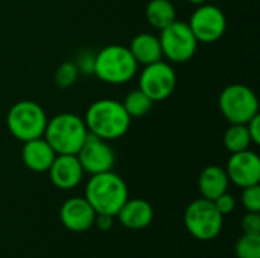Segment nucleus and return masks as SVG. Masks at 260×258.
Returning <instances> with one entry per match:
<instances>
[{"label": "nucleus", "mask_w": 260, "mask_h": 258, "mask_svg": "<svg viewBox=\"0 0 260 258\" xmlns=\"http://www.w3.org/2000/svg\"><path fill=\"white\" fill-rule=\"evenodd\" d=\"M9 132L20 141H29L43 137L47 117L41 105L32 100L14 103L6 117Z\"/></svg>", "instance_id": "obj_5"}, {"label": "nucleus", "mask_w": 260, "mask_h": 258, "mask_svg": "<svg viewBox=\"0 0 260 258\" xmlns=\"http://www.w3.org/2000/svg\"><path fill=\"white\" fill-rule=\"evenodd\" d=\"M78 75H79V68L75 62H62L56 71H55V84L58 88H69L72 87L76 79H78Z\"/></svg>", "instance_id": "obj_23"}, {"label": "nucleus", "mask_w": 260, "mask_h": 258, "mask_svg": "<svg viewBox=\"0 0 260 258\" xmlns=\"http://www.w3.org/2000/svg\"><path fill=\"white\" fill-rule=\"evenodd\" d=\"M139 64L129 49L120 44H111L98 52L93 58V73L107 84H125L137 73Z\"/></svg>", "instance_id": "obj_4"}, {"label": "nucleus", "mask_w": 260, "mask_h": 258, "mask_svg": "<svg viewBox=\"0 0 260 258\" xmlns=\"http://www.w3.org/2000/svg\"><path fill=\"white\" fill-rule=\"evenodd\" d=\"M94 224H96L101 230L107 231V230H110V228L113 227V216H108V214H96Z\"/></svg>", "instance_id": "obj_28"}, {"label": "nucleus", "mask_w": 260, "mask_h": 258, "mask_svg": "<svg viewBox=\"0 0 260 258\" xmlns=\"http://www.w3.org/2000/svg\"><path fill=\"white\" fill-rule=\"evenodd\" d=\"M145 14L149 24L160 30L177 20V11L171 0H151Z\"/></svg>", "instance_id": "obj_19"}, {"label": "nucleus", "mask_w": 260, "mask_h": 258, "mask_svg": "<svg viewBox=\"0 0 260 258\" xmlns=\"http://www.w3.org/2000/svg\"><path fill=\"white\" fill-rule=\"evenodd\" d=\"M87 134L84 119L72 113H62L47 120L43 135L56 155H76Z\"/></svg>", "instance_id": "obj_3"}, {"label": "nucleus", "mask_w": 260, "mask_h": 258, "mask_svg": "<svg viewBox=\"0 0 260 258\" xmlns=\"http://www.w3.org/2000/svg\"><path fill=\"white\" fill-rule=\"evenodd\" d=\"M227 176L232 182L239 187H250L259 184L260 181V158L250 149L232 154L227 164Z\"/></svg>", "instance_id": "obj_12"}, {"label": "nucleus", "mask_w": 260, "mask_h": 258, "mask_svg": "<svg viewBox=\"0 0 260 258\" xmlns=\"http://www.w3.org/2000/svg\"><path fill=\"white\" fill-rule=\"evenodd\" d=\"M55 157L56 154L43 137L24 141L21 149V160L32 172H47Z\"/></svg>", "instance_id": "obj_15"}, {"label": "nucleus", "mask_w": 260, "mask_h": 258, "mask_svg": "<svg viewBox=\"0 0 260 258\" xmlns=\"http://www.w3.org/2000/svg\"><path fill=\"white\" fill-rule=\"evenodd\" d=\"M251 137L248 134L247 125H230L224 134V146L232 154L247 151L251 144Z\"/></svg>", "instance_id": "obj_20"}, {"label": "nucleus", "mask_w": 260, "mask_h": 258, "mask_svg": "<svg viewBox=\"0 0 260 258\" xmlns=\"http://www.w3.org/2000/svg\"><path fill=\"white\" fill-rule=\"evenodd\" d=\"M84 122L90 134L110 141L117 140L128 132L131 117L125 111L122 102L99 99L88 106Z\"/></svg>", "instance_id": "obj_1"}, {"label": "nucleus", "mask_w": 260, "mask_h": 258, "mask_svg": "<svg viewBox=\"0 0 260 258\" xmlns=\"http://www.w3.org/2000/svg\"><path fill=\"white\" fill-rule=\"evenodd\" d=\"M129 52L134 56L137 64L142 65H148L157 61H161L163 58V52H161V46H160V40L158 36L152 35V33H139L133 38L131 44H129Z\"/></svg>", "instance_id": "obj_17"}, {"label": "nucleus", "mask_w": 260, "mask_h": 258, "mask_svg": "<svg viewBox=\"0 0 260 258\" xmlns=\"http://www.w3.org/2000/svg\"><path fill=\"white\" fill-rule=\"evenodd\" d=\"M59 219L67 230L84 233L94 225L96 211L85 198H70L61 207Z\"/></svg>", "instance_id": "obj_13"}, {"label": "nucleus", "mask_w": 260, "mask_h": 258, "mask_svg": "<svg viewBox=\"0 0 260 258\" xmlns=\"http://www.w3.org/2000/svg\"><path fill=\"white\" fill-rule=\"evenodd\" d=\"M219 109L232 125H247L259 114V100L250 87L232 84L219 96Z\"/></svg>", "instance_id": "obj_6"}, {"label": "nucleus", "mask_w": 260, "mask_h": 258, "mask_svg": "<svg viewBox=\"0 0 260 258\" xmlns=\"http://www.w3.org/2000/svg\"><path fill=\"white\" fill-rule=\"evenodd\" d=\"M139 87L152 102H161L168 99L177 87L175 70L163 61L148 64L140 73Z\"/></svg>", "instance_id": "obj_9"}, {"label": "nucleus", "mask_w": 260, "mask_h": 258, "mask_svg": "<svg viewBox=\"0 0 260 258\" xmlns=\"http://www.w3.org/2000/svg\"><path fill=\"white\" fill-rule=\"evenodd\" d=\"M236 257L238 258H260V234H247L236 243Z\"/></svg>", "instance_id": "obj_22"}, {"label": "nucleus", "mask_w": 260, "mask_h": 258, "mask_svg": "<svg viewBox=\"0 0 260 258\" xmlns=\"http://www.w3.org/2000/svg\"><path fill=\"white\" fill-rule=\"evenodd\" d=\"M158 40L163 56L175 64L187 62L195 55L198 46V41L189 24L178 20L163 27Z\"/></svg>", "instance_id": "obj_8"}, {"label": "nucleus", "mask_w": 260, "mask_h": 258, "mask_svg": "<svg viewBox=\"0 0 260 258\" xmlns=\"http://www.w3.org/2000/svg\"><path fill=\"white\" fill-rule=\"evenodd\" d=\"M247 129H248V134L251 137V141L254 144H259L260 143V116H254L248 123H247Z\"/></svg>", "instance_id": "obj_27"}, {"label": "nucleus", "mask_w": 260, "mask_h": 258, "mask_svg": "<svg viewBox=\"0 0 260 258\" xmlns=\"http://www.w3.org/2000/svg\"><path fill=\"white\" fill-rule=\"evenodd\" d=\"M242 230L247 234H260V214L248 211L242 217Z\"/></svg>", "instance_id": "obj_26"}, {"label": "nucleus", "mask_w": 260, "mask_h": 258, "mask_svg": "<svg viewBox=\"0 0 260 258\" xmlns=\"http://www.w3.org/2000/svg\"><path fill=\"white\" fill-rule=\"evenodd\" d=\"M85 199L96 214H108L114 217L128 201V187L114 172H102L91 175L85 187Z\"/></svg>", "instance_id": "obj_2"}, {"label": "nucleus", "mask_w": 260, "mask_h": 258, "mask_svg": "<svg viewBox=\"0 0 260 258\" xmlns=\"http://www.w3.org/2000/svg\"><path fill=\"white\" fill-rule=\"evenodd\" d=\"M242 205L247 211H260V187L259 184L250 186V187H244L242 192Z\"/></svg>", "instance_id": "obj_24"}, {"label": "nucleus", "mask_w": 260, "mask_h": 258, "mask_svg": "<svg viewBox=\"0 0 260 258\" xmlns=\"http://www.w3.org/2000/svg\"><path fill=\"white\" fill-rule=\"evenodd\" d=\"M84 172L90 175H98L111 170L116 161V155L107 140L96 137L94 134H87L81 149L76 154Z\"/></svg>", "instance_id": "obj_11"}, {"label": "nucleus", "mask_w": 260, "mask_h": 258, "mask_svg": "<svg viewBox=\"0 0 260 258\" xmlns=\"http://www.w3.org/2000/svg\"><path fill=\"white\" fill-rule=\"evenodd\" d=\"M119 222L129 230H143L154 219V210L145 199H128L116 214Z\"/></svg>", "instance_id": "obj_16"}, {"label": "nucleus", "mask_w": 260, "mask_h": 258, "mask_svg": "<svg viewBox=\"0 0 260 258\" xmlns=\"http://www.w3.org/2000/svg\"><path fill=\"white\" fill-rule=\"evenodd\" d=\"M189 27L198 43H215L225 33V14L213 5H200L190 17Z\"/></svg>", "instance_id": "obj_10"}, {"label": "nucleus", "mask_w": 260, "mask_h": 258, "mask_svg": "<svg viewBox=\"0 0 260 258\" xmlns=\"http://www.w3.org/2000/svg\"><path fill=\"white\" fill-rule=\"evenodd\" d=\"M229 176L227 172L219 166H207L198 179V187L203 198L209 201H215L218 196L227 192L229 189Z\"/></svg>", "instance_id": "obj_18"}, {"label": "nucleus", "mask_w": 260, "mask_h": 258, "mask_svg": "<svg viewBox=\"0 0 260 258\" xmlns=\"http://www.w3.org/2000/svg\"><path fill=\"white\" fill-rule=\"evenodd\" d=\"M224 216L216 210L213 201L206 198L193 201L186 213L184 224L187 231L198 240H212L222 230Z\"/></svg>", "instance_id": "obj_7"}, {"label": "nucleus", "mask_w": 260, "mask_h": 258, "mask_svg": "<svg viewBox=\"0 0 260 258\" xmlns=\"http://www.w3.org/2000/svg\"><path fill=\"white\" fill-rule=\"evenodd\" d=\"M187 2H190L192 5H197V6H200V5H204L207 0H187Z\"/></svg>", "instance_id": "obj_29"}, {"label": "nucleus", "mask_w": 260, "mask_h": 258, "mask_svg": "<svg viewBox=\"0 0 260 258\" xmlns=\"http://www.w3.org/2000/svg\"><path fill=\"white\" fill-rule=\"evenodd\" d=\"M213 204H215V207H216V210L222 214V216H225V214H230L233 210H235V207H236V201H235V198L230 195V193H222L221 196H218L215 201H213Z\"/></svg>", "instance_id": "obj_25"}, {"label": "nucleus", "mask_w": 260, "mask_h": 258, "mask_svg": "<svg viewBox=\"0 0 260 258\" xmlns=\"http://www.w3.org/2000/svg\"><path fill=\"white\" fill-rule=\"evenodd\" d=\"M152 103H154V102H152L140 88H139V90L129 91V93L125 96L123 102H122L125 111L128 113V116H129L131 119H133V117H143V116H146V114L151 111Z\"/></svg>", "instance_id": "obj_21"}, {"label": "nucleus", "mask_w": 260, "mask_h": 258, "mask_svg": "<svg viewBox=\"0 0 260 258\" xmlns=\"http://www.w3.org/2000/svg\"><path fill=\"white\" fill-rule=\"evenodd\" d=\"M47 172L52 184L61 190L75 189L85 173L76 155H56Z\"/></svg>", "instance_id": "obj_14"}]
</instances>
